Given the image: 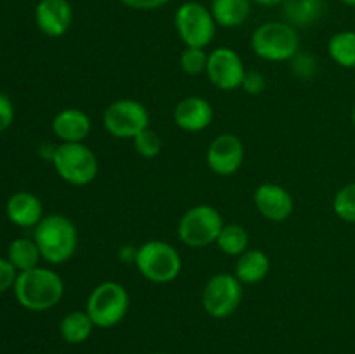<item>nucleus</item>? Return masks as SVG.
Instances as JSON below:
<instances>
[{
	"instance_id": "nucleus-1",
	"label": "nucleus",
	"mask_w": 355,
	"mask_h": 354,
	"mask_svg": "<svg viewBox=\"0 0 355 354\" xmlns=\"http://www.w3.org/2000/svg\"><path fill=\"white\" fill-rule=\"evenodd\" d=\"M14 295L19 305L33 312L55 307L64 295V281L49 267H35L17 274Z\"/></svg>"
},
{
	"instance_id": "nucleus-2",
	"label": "nucleus",
	"mask_w": 355,
	"mask_h": 354,
	"mask_svg": "<svg viewBox=\"0 0 355 354\" xmlns=\"http://www.w3.org/2000/svg\"><path fill=\"white\" fill-rule=\"evenodd\" d=\"M33 239L40 248L42 259L49 264H64L78 248V229L71 219L61 214H52L35 226Z\"/></svg>"
},
{
	"instance_id": "nucleus-3",
	"label": "nucleus",
	"mask_w": 355,
	"mask_h": 354,
	"mask_svg": "<svg viewBox=\"0 0 355 354\" xmlns=\"http://www.w3.org/2000/svg\"><path fill=\"white\" fill-rule=\"evenodd\" d=\"M252 51L263 61H291L300 52V35L286 21H266L253 30Z\"/></svg>"
},
{
	"instance_id": "nucleus-4",
	"label": "nucleus",
	"mask_w": 355,
	"mask_h": 354,
	"mask_svg": "<svg viewBox=\"0 0 355 354\" xmlns=\"http://www.w3.org/2000/svg\"><path fill=\"white\" fill-rule=\"evenodd\" d=\"M134 264L144 280L156 285L172 283L182 271V257L179 250L162 239L142 243L135 253Z\"/></svg>"
},
{
	"instance_id": "nucleus-5",
	"label": "nucleus",
	"mask_w": 355,
	"mask_h": 354,
	"mask_svg": "<svg viewBox=\"0 0 355 354\" xmlns=\"http://www.w3.org/2000/svg\"><path fill=\"white\" fill-rule=\"evenodd\" d=\"M52 165L58 176L71 186H89L99 172L96 153L85 142H61L55 146Z\"/></svg>"
},
{
	"instance_id": "nucleus-6",
	"label": "nucleus",
	"mask_w": 355,
	"mask_h": 354,
	"mask_svg": "<svg viewBox=\"0 0 355 354\" xmlns=\"http://www.w3.org/2000/svg\"><path fill=\"white\" fill-rule=\"evenodd\" d=\"M130 307V295L118 281H103L90 292L85 311L96 328H113L120 325Z\"/></svg>"
},
{
	"instance_id": "nucleus-7",
	"label": "nucleus",
	"mask_w": 355,
	"mask_h": 354,
	"mask_svg": "<svg viewBox=\"0 0 355 354\" xmlns=\"http://www.w3.org/2000/svg\"><path fill=\"white\" fill-rule=\"evenodd\" d=\"M224 224V217L217 208L207 203H200L184 212L177 233H179L180 242L186 246L205 248L217 242Z\"/></svg>"
},
{
	"instance_id": "nucleus-8",
	"label": "nucleus",
	"mask_w": 355,
	"mask_h": 354,
	"mask_svg": "<svg viewBox=\"0 0 355 354\" xmlns=\"http://www.w3.org/2000/svg\"><path fill=\"white\" fill-rule=\"evenodd\" d=\"M173 24L186 47L201 49H207L214 42L218 28L210 7L194 0L180 3L173 17Z\"/></svg>"
},
{
	"instance_id": "nucleus-9",
	"label": "nucleus",
	"mask_w": 355,
	"mask_h": 354,
	"mask_svg": "<svg viewBox=\"0 0 355 354\" xmlns=\"http://www.w3.org/2000/svg\"><path fill=\"white\" fill-rule=\"evenodd\" d=\"M149 111L135 99H118L103 113V127L111 137L134 141L142 130L149 128Z\"/></svg>"
},
{
	"instance_id": "nucleus-10",
	"label": "nucleus",
	"mask_w": 355,
	"mask_h": 354,
	"mask_svg": "<svg viewBox=\"0 0 355 354\" xmlns=\"http://www.w3.org/2000/svg\"><path fill=\"white\" fill-rule=\"evenodd\" d=\"M241 301L243 283L232 273L214 274L201 294L205 312L215 319H225L234 314Z\"/></svg>"
},
{
	"instance_id": "nucleus-11",
	"label": "nucleus",
	"mask_w": 355,
	"mask_h": 354,
	"mask_svg": "<svg viewBox=\"0 0 355 354\" xmlns=\"http://www.w3.org/2000/svg\"><path fill=\"white\" fill-rule=\"evenodd\" d=\"M207 76L214 87L218 90L241 89L243 78L246 75L245 62L241 56L231 47H217L208 52Z\"/></svg>"
},
{
	"instance_id": "nucleus-12",
	"label": "nucleus",
	"mask_w": 355,
	"mask_h": 354,
	"mask_svg": "<svg viewBox=\"0 0 355 354\" xmlns=\"http://www.w3.org/2000/svg\"><path fill=\"white\" fill-rule=\"evenodd\" d=\"M245 162V146L234 134H220L207 149V163L214 174L229 177L238 172Z\"/></svg>"
},
{
	"instance_id": "nucleus-13",
	"label": "nucleus",
	"mask_w": 355,
	"mask_h": 354,
	"mask_svg": "<svg viewBox=\"0 0 355 354\" xmlns=\"http://www.w3.org/2000/svg\"><path fill=\"white\" fill-rule=\"evenodd\" d=\"M253 203L259 214L270 222H284L295 208L293 196L286 187L274 183H263L253 193Z\"/></svg>"
},
{
	"instance_id": "nucleus-14",
	"label": "nucleus",
	"mask_w": 355,
	"mask_h": 354,
	"mask_svg": "<svg viewBox=\"0 0 355 354\" xmlns=\"http://www.w3.org/2000/svg\"><path fill=\"white\" fill-rule=\"evenodd\" d=\"M35 23L45 37H62L73 24L71 3L68 0H40L35 7Z\"/></svg>"
},
{
	"instance_id": "nucleus-15",
	"label": "nucleus",
	"mask_w": 355,
	"mask_h": 354,
	"mask_svg": "<svg viewBox=\"0 0 355 354\" xmlns=\"http://www.w3.org/2000/svg\"><path fill=\"white\" fill-rule=\"evenodd\" d=\"M173 121L184 132L196 134V132L210 127V124L214 121V108H211L210 101H207L205 97H184L173 110Z\"/></svg>"
},
{
	"instance_id": "nucleus-16",
	"label": "nucleus",
	"mask_w": 355,
	"mask_h": 354,
	"mask_svg": "<svg viewBox=\"0 0 355 354\" xmlns=\"http://www.w3.org/2000/svg\"><path fill=\"white\" fill-rule=\"evenodd\" d=\"M52 130L61 142H83L92 130V120L78 108H64L52 120Z\"/></svg>"
},
{
	"instance_id": "nucleus-17",
	"label": "nucleus",
	"mask_w": 355,
	"mask_h": 354,
	"mask_svg": "<svg viewBox=\"0 0 355 354\" xmlns=\"http://www.w3.org/2000/svg\"><path fill=\"white\" fill-rule=\"evenodd\" d=\"M7 217L19 228H33L44 219L42 201L28 191H19L9 198L6 205Z\"/></svg>"
},
{
	"instance_id": "nucleus-18",
	"label": "nucleus",
	"mask_w": 355,
	"mask_h": 354,
	"mask_svg": "<svg viewBox=\"0 0 355 354\" xmlns=\"http://www.w3.org/2000/svg\"><path fill=\"white\" fill-rule=\"evenodd\" d=\"M270 271V259L266 252L257 248H248L238 257L234 274L243 285H255L266 280Z\"/></svg>"
},
{
	"instance_id": "nucleus-19",
	"label": "nucleus",
	"mask_w": 355,
	"mask_h": 354,
	"mask_svg": "<svg viewBox=\"0 0 355 354\" xmlns=\"http://www.w3.org/2000/svg\"><path fill=\"white\" fill-rule=\"evenodd\" d=\"M252 0H211V16L220 28H239L252 14Z\"/></svg>"
},
{
	"instance_id": "nucleus-20",
	"label": "nucleus",
	"mask_w": 355,
	"mask_h": 354,
	"mask_svg": "<svg viewBox=\"0 0 355 354\" xmlns=\"http://www.w3.org/2000/svg\"><path fill=\"white\" fill-rule=\"evenodd\" d=\"M283 16L295 28H309L324 14V0H284Z\"/></svg>"
},
{
	"instance_id": "nucleus-21",
	"label": "nucleus",
	"mask_w": 355,
	"mask_h": 354,
	"mask_svg": "<svg viewBox=\"0 0 355 354\" xmlns=\"http://www.w3.org/2000/svg\"><path fill=\"white\" fill-rule=\"evenodd\" d=\"M94 328H96V325H94L87 311L68 312L59 323V333H61L62 340L68 344H75V346L89 340Z\"/></svg>"
},
{
	"instance_id": "nucleus-22",
	"label": "nucleus",
	"mask_w": 355,
	"mask_h": 354,
	"mask_svg": "<svg viewBox=\"0 0 355 354\" xmlns=\"http://www.w3.org/2000/svg\"><path fill=\"white\" fill-rule=\"evenodd\" d=\"M7 259H9L10 264L16 267L17 273H23V271H30L38 267L42 253L35 239L17 238L9 245Z\"/></svg>"
},
{
	"instance_id": "nucleus-23",
	"label": "nucleus",
	"mask_w": 355,
	"mask_h": 354,
	"mask_svg": "<svg viewBox=\"0 0 355 354\" xmlns=\"http://www.w3.org/2000/svg\"><path fill=\"white\" fill-rule=\"evenodd\" d=\"M328 54L342 68H355V31L343 30L333 35L328 42Z\"/></svg>"
},
{
	"instance_id": "nucleus-24",
	"label": "nucleus",
	"mask_w": 355,
	"mask_h": 354,
	"mask_svg": "<svg viewBox=\"0 0 355 354\" xmlns=\"http://www.w3.org/2000/svg\"><path fill=\"white\" fill-rule=\"evenodd\" d=\"M215 245L225 255L239 257L250 246V235L241 224H224Z\"/></svg>"
},
{
	"instance_id": "nucleus-25",
	"label": "nucleus",
	"mask_w": 355,
	"mask_h": 354,
	"mask_svg": "<svg viewBox=\"0 0 355 354\" xmlns=\"http://www.w3.org/2000/svg\"><path fill=\"white\" fill-rule=\"evenodd\" d=\"M333 212L338 219L355 224V183L345 184L333 198Z\"/></svg>"
},
{
	"instance_id": "nucleus-26",
	"label": "nucleus",
	"mask_w": 355,
	"mask_h": 354,
	"mask_svg": "<svg viewBox=\"0 0 355 354\" xmlns=\"http://www.w3.org/2000/svg\"><path fill=\"white\" fill-rule=\"evenodd\" d=\"M180 68L187 75H201L207 71L208 52L201 47H186L180 52Z\"/></svg>"
},
{
	"instance_id": "nucleus-27",
	"label": "nucleus",
	"mask_w": 355,
	"mask_h": 354,
	"mask_svg": "<svg viewBox=\"0 0 355 354\" xmlns=\"http://www.w3.org/2000/svg\"><path fill=\"white\" fill-rule=\"evenodd\" d=\"M134 148L142 158H156L163 149V141L159 134L153 128H146L134 139Z\"/></svg>"
},
{
	"instance_id": "nucleus-28",
	"label": "nucleus",
	"mask_w": 355,
	"mask_h": 354,
	"mask_svg": "<svg viewBox=\"0 0 355 354\" xmlns=\"http://www.w3.org/2000/svg\"><path fill=\"white\" fill-rule=\"evenodd\" d=\"M318 59L307 52H298L293 59H291V68L298 78L311 80L312 76L318 73Z\"/></svg>"
},
{
	"instance_id": "nucleus-29",
	"label": "nucleus",
	"mask_w": 355,
	"mask_h": 354,
	"mask_svg": "<svg viewBox=\"0 0 355 354\" xmlns=\"http://www.w3.org/2000/svg\"><path fill=\"white\" fill-rule=\"evenodd\" d=\"M266 76L260 71L252 69V71H246L241 83V89L245 90L246 94H250V96H259V94H262L263 90H266Z\"/></svg>"
},
{
	"instance_id": "nucleus-30",
	"label": "nucleus",
	"mask_w": 355,
	"mask_h": 354,
	"mask_svg": "<svg viewBox=\"0 0 355 354\" xmlns=\"http://www.w3.org/2000/svg\"><path fill=\"white\" fill-rule=\"evenodd\" d=\"M17 269L10 264L9 259L0 257V294L9 288H14V283L17 280Z\"/></svg>"
},
{
	"instance_id": "nucleus-31",
	"label": "nucleus",
	"mask_w": 355,
	"mask_h": 354,
	"mask_svg": "<svg viewBox=\"0 0 355 354\" xmlns=\"http://www.w3.org/2000/svg\"><path fill=\"white\" fill-rule=\"evenodd\" d=\"M14 121V106L6 94L0 92V132L7 130Z\"/></svg>"
},
{
	"instance_id": "nucleus-32",
	"label": "nucleus",
	"mask_w": 355,
	"mask_h": 354,
	"mask_svg": "<svg viewBox=\"0 0 355 354\" xmlns=\"http://www.w3.org/2000/svg\"><path fill=\"white\" fill-rule=\"evenodd\" d=\"M120 2L134 10H156L168 6L172 0H120Z\"/></svg>"
},
{
	"instance_id": "nucleus-33",
	"label": "nucleus",
	"mask_w": 355,
	"mask_h": 354,
	"mask_svg": "<svg viewBox=\"0 0 355 354\" xmlns=\"http://www.w3.org/2000/svg\"><path fill=\"white\" fill-rule=\"evenodd\" d=\"M135 253H137V248H134V246H130V245L123 246V248H121V252H120L121 262H134Z\"/></svg>"
},
{
	"instance_id": "nucleus-34",
	"label": "nucleus",
	"mask_w": 355,
	"mask_h": 354,
	"mask_svg": "<svg viewBox=\"0 0 355 354\" xmlns=\"http://www.w3.org/2000/svg\"><path fill=\"white\" fill-rule=\"evenodd\" d=\"M252 2L262 7H276V6H283L284 0H252Z\"/></svg>"
},
{
	"instance_id": "nucleus-35",
	"label": "nucleus",
	"mask_w": 355,
	"mask_h": 354,
	"mask_svg": "<svg viewBox=\"0 0 355 354\" xmlns=\"http://www.w3.org/2000/svg\"><path fill=\"white\" fill-rule=\"evenodd\" d=\"M340 2L347 7H355V0H340Z\"/></svg>"
},
{
	"instance_id": "nucleus-36",
	"label": "nucleus",
	"mask_w": 355,
	"mask_h": 354,
	"mask_svg": "<svg viewBox=\"0 0 355 354\" xmlns=\"http://www.w3.org/2000/svg\"><path fill=\"white\" fill-rule=\"evenodd\" d=\"M352 124H354V127H355V108L352 110Z\"/></svg>"
},
{
	"instance_id": "nucleus-37",
	"label": "nucleus",
	"mask_w": 355,
	"mask_h": 354,
	"mask_svg": "<svg viewBox=\"0 0 355 354\" xmlns=\"http://www.w3.org/2000/svg\"><path fill=\"white\" fill-rule=\"evenodd\" d=\"M151 354H165V353H151Z\"/></svg>"
}]
</instances>
